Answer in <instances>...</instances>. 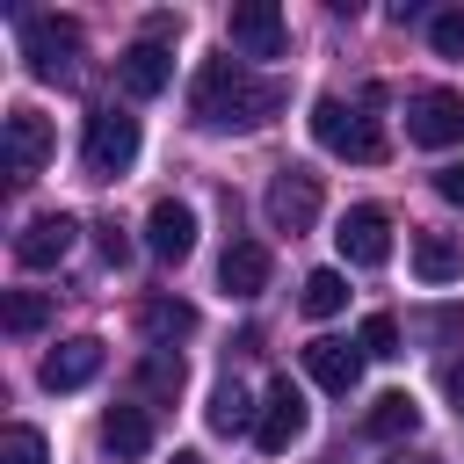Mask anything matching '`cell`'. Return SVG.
Returning <instances> with one entry per match:
<instances>
[{"label": "cell", "instance_id": "obj_27", "mask_svg": "<svg viewBox=\"0 0 464 464\" xmlns=\"http://www.w3.org/2000/svg\"><path fill=\"white\" fill-rule=\"evenodd\" d=\"M428 44H435L442 58H464V7H450V14H435V22H428Z\"/></svg>", "mask_w": 464, "mask_h": 464}, {"label": "cell", "instance_id": "obj_5", "mask_svg": "<svg viewBox=\"0 0 464 464\" xmlns=\"http://www.w3.org/2000/svg\"><path fill=\"white\" fill-rule=\"evenodd\" d=\"M406 138L442 152V145H464V94L457 87H420L406 94Z\"/></svg>", "mask_w": 464, "mask_h": 464}, {"label": "cell", "instance_id": "obj_29", "mask_svg": "<svg viewBox=\"0 0 464 464\" xmlns=\"http://www.w3.org/2000/svg\"><path fill=\"white\" fill-rule=\"evenodd\" d=\"M102 254L123 268V254H130V239H123V225H102Z\"/></svg>", "mask_w": 464, "mask_h": 464}, {"label": "cell", "instance_id": "obj_4", "mask_svg": "<svg viewBox=\"0 0 464 464\" xmlns=\"http://www.w3.org/2000/svg\"><path fill=\"white\" fill-rule=\"evenodd\" d=\"M80 160H87L94 181H116V174L138 160V116H123V109H94V116H87V145H80Z\"/></svg>", "mask_w": 464, "mask_h": 464}, {"label": "cell", "instance_id": "obj_7", "mask_svg": "<svg viewBox=\"0 0 464 464\" xmlns=\"http://www.w3.org/2000/svg\"><path fill=\"white\" fill-rule=\"evenodd\" d=\"M312 428V406H304V392L290 384V377H268V392H261V420H254V442L268 450V457H283L297 435Z\"/></svg>", "mask_w": 464, "mask_h": 464}, {"label": "cell", "instance_id": "obj_9", "mask_svg": "<svg viewBox=\"0 0 464 464\" xmlns=\"http://www.w3.org/2000/svg\"><path fill=\"white\" fill-rule=\"evenodd\" d=\"M334 246H341L348 268H384V261H392V218H384L377 203H355V210L341 218Z\"/></svg>", "mask_w": 464, "mask_h": 464}, {"label": "cell", "instance_id": "obj_14", "mask_svg": "<svg viewBox=\"0 0 464 464\" xmlns=\"http://www.w3.org/2000/svg\"><path fill=\"white\" fill-rule=\"evenodd\" d=\"M94 377H102V341H94V334L58 341V348L44 355V384H51V392H80V384H94Z\"/></svg>", "mask_w": 464, "mask_h": 464}, {"label": "cell", "instance_id": "obj_18", "mask_svg": "<svg viewBox=\"0 0 464 464\" xmlns=\"http://www.w3.org/2000/svg\"><path fill=\"white\" fill-rule=\"evenodd\" d=\"M362 428H370L377 442H399V435L420 428V399H413V392H377L370 413H362Z\"/></svg>", "mask_w": 464, "mask_h": 464}, {"label": "cell", "instance_id": "obj_31", "mask_svg": "<svg viewBox=\"0 0 464 464\" xmlns=\"http://www.w3.org/2000/svg\"><path fill=\"white\" fill-rule=\"evenodd\" d=\"M384 464H442V457H428V450H392Z\"/></svg>", "mask_w": 464, "mask_h": 464}, {"label": "cell", "instance_id": "obj_10", "mask_svg": "<svg viewBox=\"0 0 464 464\" xmlns=\"http://www.w3.org/2000/svg\"><path fill=\"white\" fill-rule=\"evenodd\" d=\"M304 377H312L319 392L348 399V392L362 384V348H355V341H334V334H319V341H304Z\"/></svg>", "mask_w": 464, "mask_h": 464}, {"label": "cell", "instance_id": "obj_3", "mask_svg": "<svg viewBox=\"0 0 464 464\" xmlns=\"http://www.w3.org/2000/svg\"><path fill=\"white\" fill-rule=\"evenodd\" d=\"M22 58L36 80H72L80 65V22L65 14H22Z\"/></svg>", "mask_w": 464, "mask_h": 464}, {"label": "cell", "instance_id": "obj_28", "mask_svg": "<svg viewBox=\"0 0 464 464\" xmlns=\"http://www.w3.org/2000/svg\"><path fill=\"white\" fill-rule=\"evenodd\" d=\"M435 196L442 203H464V167H435Z\"/></svg>", "mask_w": 464, "mask_h": 464}, {"label": "cell", "instance_id": "obj_2", "mask_svg": "<svg viewBox=\"0 0 464 464\" xmlns=\"http://www.w3.org/2000/svg\"><path fill=\"white\" fill-rule=\"evenodd\" d=\"M312 138L326 145V152H341V160H362V167H377L384 160V130H377V116H362V109H348V102H312Z\"/></svg>", "mask_w": 464, "mask_h": 464}, {"label": "cell", "instance_id": "obj_30", "mask_svg": "<svg viewBox=\"0 0 464 464\" xmlns=\"http://www.w3.org/2000/svg\"><path fill=\"white\" fill-rule=\"evenodd\" d=\"M442 384H450V399H457V420H464V362H450V370H442Z\"/></svg>", "mask_w": 464, "mask_h": 464}, {"label": "cell", "instance_id": "obj_17", "mask_svg": "<svg viewBox=\"0 0 464 464\" xmlns=\"http://www.w3.org/2000/svg\"><path fill=\"white\" fill-rule=\"evenodd\" d=\"M102 442H109V457H145V450H152V413H145V399L109 406V413H102Z\"/></svg>", "mask_w": 464, "mask_h": 464}, {"label": "cell", "instance_id": "obj_11", "mask_svg": "<svg viewBox=\"0 0 464 464\" xmlns=\"http://www.w3.org/2000/svg\"><path fill=\"white\" fill-rule=\"evenodd\" d=\"M72 239H80V225H72L65 210H44V218H29V225L14 232V261H22V268H58V261L72 254Z\"/></svg>", "mask_w": 464, "mask_h": 464}, {"label": "cell", "instance_id": "obj_26", "mask_svg": "<svg viewBox=\"0 0 464 464\" xmlns=\"http://www.w3.org/2000/svg\"><path fill=\"white\" fill-rule=\"evenodd\" d=\"M0 464H51V450H44L36 428H7L0 435Z\"/></svg>", "mask_w": 464, "mask_h": 464}, {"label": "cell", "instance_id": "obj_20", "mask_svg": "<svg viewBox=\"0 0 464 464\" xmlns=\"http://www.w3.org/2000/svg\"><path fill=\"white\" fill-rule=\"evenodd\" d=\"M413 276H420V283H457V276H464V254H457V239H442V232H420V239H413Z\"/></svg>", "mask_w": 464, "mask_h": 464}, {"label": "cell", "instance_id": "obj_25", "mask_svg": "<svg viewBox=\"0 0 464 464\" xmlns=\"http://www.w3.org/2000/svg\"><path fill=\"white\" fill-rule=\"evenodd\" d=\"M355 348H362V355H377V362H392V355H399V319H392V312H370V319H362V334H355Z\"/></svg>", "mask_w": 464, "mask_h": 464}, {"label": "cell", "instance_id": "obj_33", "mask_svg": "<svg viewBox=\"0 0 464 464\" xmlns=\"http://www.w3.org/2000/svg\"><path fill=\"white\" fill-rule=\"evenodd\" d=\"M326 464H341V457H326Z\"/></svg>", "mask_w": 464, "mask_h": 464}, {"label": "cell", "instance_id": "obj_22", "mask_svg": "<svg viewBox=\"0 0 464 464\" xmlns=\"http://www.w3.org/2000/svg\"><path fill=\"white\" fill-rule=\"evenodd\" d=\"M181 377H188V362H181L174 348H152V355L138 362V399H174Z\"/></svg>", "mask_w": 464, "mask_h": 464}, {"label": "cell", "instance_id": "obj_6", "mask_svg": "<svg viewBox=\"0 0 464 464\" xmlns=\"http://www.w3.org/2000/svg\"><path fill=\"white\" fill-rule=\"evenodd\" d=\"M225 44H232V58H283L290 51V22H283L276 0H239L232 22H225Z\"/></svg>", "mask_w": 464, "mask_h": 464}, {"label": "cell", "instance_id": "obj_15", "mask_svg": "<svg viewBox=\"0 0 464 464\" xmlns=\"http://www.w3.org/2000/svg\"><path fill=\"white\" fill-rule=\"evenodd\" d=\"M51 160V123L36 109H7V167L14 174H36Z\"/></svg>", "mask_w": 464, "mask_h": 464}, {"label": "cell", "instance_id": "obj_1", "mask_svg": "<svg viewBox=\"0 0 464 464\" xmlns=\"http://www.w3.org/2000/svg\"><path fill=\"white\" fill-rule=\"evenodd\" d=\"M283 102H290L283 80H254L239 58H210L196 72V94H188V109H196L203 130H261Z\"/></svg>", "mask_w": 464, "mask_h": 464}, {"label": "cell", "instance_id": "obj_23", "mask_svg": "<svg viewBox=\"0 0 464 464\" xmlns=\"http://www.w3.org/2000/svg\"><path fill=\"white\" fill-rule=\"evenodd\" d=\"M297 304H304L312 319H334V312L348 304V276H341V268H312V276H304V297H297Z\"/></svg>", "mask_w": 464, "mask_h": 464}, {"label": "cell", "instance_id": "obj_8", "mask_svg": "<svg viewBox=\"0 0 464 464\" xmlns=\"http://www.w3.org/2000/svg\"><path fill=\"white\" fill-rule=\"evenodd\" d=\"M268 225L276 232H312L319 225V174L312 167H276L268 174Z\"/></svg>", "mask_w": 464, "mask_h": 464}, {"label": "cell", "instance_id": "obj_32", "mask_svg": "<svg viewBox=\"0 0 464 464\" xmlns=\"http://www.w3.org/2000/svg\"><path fill=\"white\" fill-rule=\"evenodd\" d=\"M174 464H203V457H196V450H174Z\"/></svg>", "mask_w": 464, "mask_h": 464}, {"label": "cell", "instance_id": "obj_21", "mask_svg": "<svg viewBox=\"0 0 464 464\" xmlns=\"http://www.w3.org/2000/svg\"><path fill=\"white\" fill-rule=\"evenodd\" d=\"M254 420H261V406L246 399V384H239V377H225V384L210 392V428H218V435H246Z\"/></svg>", "mask_w": 464, "mask_h": 464}, {"label": "cell", "instance_id": "obj_16", "mask_svg": "<svg viewBox=\"0 0 464 464\" xmlns=\"http://www.w3.org/2000/svg\"><path fill=\"white\" fill-rule=\"evenodd\" d=\"M218 283H225L232 297H261V290H268V246H261V239H232L225 261H218Z\"/></svg>", "mask_w": 464, "mask_h": 464}, {"label": "cell", "instance_id": "obj_24", "mask_svg": "<svg viewBox=\"0 0 464 464\" xmlns=\"http://www.w3.org/2000/svg\"><path fill=\"white\" fill-rule=\"evenodd\" d=\"M0 319H7V334H36V326L51 319V297H44V290H7Z\"/></svg>", "mask_w": 464, "mask_h": 464}, {"label": "cell", "instance_id": "obj_13", "mask_svg": "<svg viewBox=\"0 0 464 464\" xmlns=\"http://www.w3.org/2000/svg\"><path fill=\"white\" fill-rule=\"evenodd\" d=\"M145 246H152L160 261H188V254H196V210L174 203V196H160V203L145 210Z\"/></svg>", "mask_w": 464, "mask_h": 464}, {"label": "cell", "instance_id": "obj_19", "mask_svg": "<svg viewBox=\"0 0 464 464\" xmlns=\"http://www.w3.org/2000/svg\"><path fill=\"white\" fill-rule=\"evenodd\" d=\"M138 326H145L152 348H174V341L196 334V304H181V297H152V304L138 312Z\"/></svg>", "mask_w": 464, "mask_h": 464}, {"label": "cell", "instance_id": "obj_12", "mask_svg": "<svg viewBox=\"0 0 464 464\" xmlns=\"http://www.w3.org/2000/svg\"><path fill=\"white\" fill-rule=\"evenodd\" d=\"M116 80H123V94L152 102V94H167V80H174V51H167L160 36H138V44L116 58Z\"/></svg>", "mask_w": 464, "mask_h": 464}]
</instances>
